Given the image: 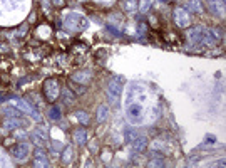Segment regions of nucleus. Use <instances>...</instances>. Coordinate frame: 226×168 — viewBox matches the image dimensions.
Segmentation results:
<instances>
[{
	"instance_id": "24",
	"label": "nucleus",
	"mask_w": 226,
	"mask_h": 168,
	"mask_svg": "<svg viewBox=\"0 0 226 168\" xmlns=\"http://www.w3.org/2000/svg\"><path fill=\"white\" fill-rule=\"evenodd\" d=\"M32 140H34V143H35V145H39V146H42V148L45 146V141H44V140H40L37 133H34V135H32Z\"/></svg>"
},
{
	"instance_id": "20",
	"label": "nucleus",
	"mask_w": 226,
	"mask_h": 168,
	"mask_svg": "<svg viewBox=\"0 0 226 168\" xmlns=\"http://www.w3.org/2000/svg\"><path fill=\"white\" fill-rule=\"evenodd\" d=\"M18 126H20V123H18L17 120H13V118H7V120H5V128H7V130L18 128Z\"/></svg>"
},
{
	"instance_id": "14",
	"label": "nucleus",
	"mask_w": 226,
	"mask_h": 168,
	"mask_svg": "<svg viewBox=\"0 0 226 168\" xmlns=\"http://www.w3.org/2000/svg\"><path fill=\"white\" fill-rule=\"evenodd\" d=\"M35 166H49V160L45 158L44 150H35V160H34Z\"/></svg>"
},
{
	"instance_id": "26",
	"label": "nucleus",
	"mask_w": 226,
	"mask_h": 168,
	"mask_svg": "<svg viewBox=\"0 0 226 168\" xmlns=\"http://www.w3.org/2000/svg\"><path fill=\"white\" fill-rule=\"evenodd\" d=\"M15 138H17V140H25L27 135H25L24 131H17V133H15Z\"/></svg>"
},
{
	"instance_id": "18",
	"label": "nucleus",
	"mask_w": 226,
	"mask_h": 168,
	"mask_svg": "<svg viewBox=\"0 0 226 168\" xmlns=\"http://www.w3.org/2000/svg\"><path fill=\"white\" fill-rule=\"evenodd\" d=\"M151 7H153V0H141V3H139V12H141V14H147Z\"/></svg>"
},
{
	"instance_id": "6",
	"label": "nucleus",
	"mask_w": 226,
	"mask_h": 168,
	"mask_svg": "<svg viewBox=\"0 0 226 168\" xmlns=\"http://www.w3.org/2000/svg\"><path fill=\"white\" fill-rule=\"evenodd\" d=\"M174 22L178 27H183V29H188L189 24H191V19H189V12L186 10L184 7H178L174 8Z\"/></svg>"
},
{
	"instance_id": "7",
	"label": "nucleus",
	"mask_w": 226,
	"mask_h": 168,
	"mask_svg": "<svg viewBox=\"0 0 226 168\" xmlns=\"http://www.w3.org/2000/svg\"><path fill=\"white\" fill-rule=\"evenodd\" d=\"M12 103H13V104H15L17 108H20L22 111H25L29 116H32V118H34V120H35V121H42V116L39 115V113H37L35 109H34V108H32L30 104H29L27 101H24V99H18V98H17V99H12Z\"/></svg>"
},
{
	"instance_id": "17",
	"label": "nucleus",
	"mask_w": 226,
	"mask_h": 168,
	"mask_svg": "<svg viewBox=\"0 0 226 168\" xmlns=\"http://www.w3.org/2000/svg\"><path fill=\"white\" fill-rule=\"evenodd\" d=\"M76 116H77V120H79V123H82L84 126L91 123V118H89V115H87L86 111H77V113H76Z\"/></svg>"
},
{
	"instance_id": "29",
	"label": "nucleus",
	"mask_w": 226,
	"mask_h": 168,
	"mask_svg": "<svg viewBox=\"0 0 226 168\" xmlns=\"http://www.w3.org/2000/svg\"><path fill=\"white\" fill-rule=\"evenodd\" d=\"M52 146H55V150H57V151H60V150H62V145H60L59 141H54V143H52Z\"/></svg>"
},
{
	"instance_id": "8",
	"label": "nucleus",
	"mask_w": 226,
	"mask_h": 168,
	"mask_svg": "<svg viewBox=\"0 0 226 168\" xmlns=\"http://www.w3.org/2000/svg\"><path fill=\"white\" fill-rule=\"evenodd\" d=\"M10 153L13 155V158H17V160H25L27 155H29V145L27 143H18V145L12 146Z\"/></svg>"
},
{
	"instance_id": "13",
	"label": "nucleus",
	"mask_w": 226,
	"mask_h": 168,
	"mask_svg": "<svg viewBox=\"0 0 226 168\" xmlns=\"http://www.w3.org/2000/svg\"><path fill=\"white\" fill-rule=\"evenodd\" d=\"M74 141H76V145H79V146H82V145H86V141H87V131L84 130V128H79V130H76L74 131Z\"/></svg>"
},
{
	"instance_id": "21",
	"label": "nucleus",
	"mask_w": 226,
	"mask_h": 168,
	"mask_svg": "<svg viewBox=\"0 0 226 168\" xmlns=\"http://www.w3.org/2000/svg\"><path fill=\"white\" fill-rule=\"evenodd\" d=\"M124 7H126L127 12H134L136 10V2H134V0H126Z\"/></svg>"
},
{
	"instance_id": "23",
	"label": "nucleus",
	"mask_w": 226,
	"mask_h": 168,
	"mask_svg": "<svg viewBox=\"0 0 226 168\" xmlns=\"http://www.w3.org/2000/svg\"><path fill=\"white\" fill-rule=\"evenodd\" d=\"M137 136V133H136V130L134 131H132L131 130V128H127V130H126V138H127V141H132V140H134V138Z\"/></svg>"
},
{
	"instance_id": "25",
	"label": "nucleus",
	"mask_w": 226,
	"mask_h": 168,
	"mask_svg": "<svg viewBox=\"0 0 226 168\" xmlns=\"http://www.w3.org/2000/svg\"><path fill=\"white\" fill-rule=\"evenodd\" d=\"M89 150H91L92 153H97V151H99V146H97V143H96V141L89 143Z\"/></svg>"
},
{
	"instance_id": "4",
	"label": "nucleus",
	"mask_w": 226,
	"mask_h": 168,
	"mask_svg": "<svg viewBox=\"0 0 226 168\" xmlns=\"http://www.w3.org/2000/svg\"><path fill=\"white\" fill-rule=\"evenodd\" d=\"M121 92H122V84L119 79H112L107 84V99L112 106H119L121 103Z\"/></svg>"
},
{
	"instance_id": "3",
	"label": "nucleus",
	"mask_w": 226,
	"mask_h": 168,
	"mask_svg": "<svg viewBox=\"0 0 226 168\" xmlns=\"http://www.w3.org/2000/svg\"><path fill=\"white\" fill-rule=\"evenodd\" d=\"M126 116L132 125H141L144 120V108L141 103H131L127 101V108H126Z\"/></svg>"
},
{
	"instance_id": "30",
	"label": "nucleus",
	"mask_w": 226,
	"mask_h": 168,
	"mask_svg": "<svg viewBox=\"0 0 226 168\" xmlns=\"http://www.w3.org/2000/svg\"><path fill=\"white\" fill-rule=\"evenodd\" d=\"M161 2H166V0H161Z\"/></svg>"
},
{
	"instance_id": "19",
	"label": "nucleus",
	"mask_w": 226,
	"mask_h": 168,
	"mask_svg": "<svg viewBox=\"0 0 226 168\" xmlns=\"http://www.w3.org/2000/svg\"><path fill=\"white\" fill-rule=\"evenodd\" d=\"M49 118L54 120V121H59L60 120V109H59L57 106H52L50 109H49Z\"/></svg>"
},
{
	"instance_id": "27",
	"label": "nucleus",
	"mask_w": 226,
	"mask_h": 168,
	"mask_svg": "<svg viewBox=\"0 0 226 168\" xmlns=\"http://www.w3.org/2000/svg\"><path fill=\"white\" fill-rule=\"evenodd\" d=\"M71 156H72V151H71V148H67L66 155H64V160H66V161H69V160H71Z\"/></svg>"
},
{
	"instance_id": "5",
	"label": "nucleus",
	"mask_w": 226,
	"mask_h": 168,
	"mask_svg": "<svg viewBox=\"0 0 226 168\" xmlns=\"http://www.w3.org/2000/svg\"><path fill=\"white\" fill-rule=\"evenodd\" d=\"M44 96H45L47 101H55L59 96H60V86H59V82L55 81V79H47L45 82H44Z\"/></svg>"
},
{
	"instance_id": "11",
	"label": "nucleus",
	"mask_w": 226,
	"mask_h": 168,
	"mask_svg": "<svg viewBox=\"0 0 226 168\" xmlns=\"http://www.w3.org/2000/svg\"><path fill=\"white\" fill-rule=\"evenodd\" d=\"M109 120V108L106 104H101L97 108V113H96V121L97 123H106Z\"/></svg>"
},
{
	"instance_id": "28",
	"label": "nucleus",
	"mask_w": 226,
	"mask_h": 168,
	"mask_svg": "<svg viewBox=\"0 0 226 168\" xmlns=\"http://www.w3.org/2000/svg\"><path fill=\"white\" fill-rule=\"evenodd\" d=\"M52 5H55V7H64V0H52Z\"/></svg>"
},
{
	"instance_id": "22",
	"label": "nucleus",
	"mask_w": 226,
	"mask_h": 168,
	"mask_svg": "<svg viewBox=\"0 0 226 168\" xmlns=\"http://www.w3.org/2000/svg\"><path fill=\"white\" fill-rule=\"evenodd\" d=\"M147 165L149 166H164V161H163V158H154V160H151Z\"/></svg>"
},
{
	"instance_id": "15",
	"label": "nucleus",
	"mask_w": 226,
	"mask_h": 168,
	"mask_svg": "<svg viewBox=\"0 0 226 168\" xmlns=\"http://www.w3.org/2000/svg\"><path fill=\"white\" fill-rule=\"evenodd\" d=\"M208 3H209L211 12L223 15V12H224V2H221V0H208Z\"/></svg>"
},
{
	"instance_id": "1",
	"label": "nucleus",
	"mask_w": 226,
	"mask_h": 168,
	"mask_svg": "<svg viewBox=\"0 0 226 168\" xmlns=\"http://www.w3.org/2000/svg\"><path fill=\"white\" fill-rule=\"evenodd\" d=\"M188 37L191 42H199L203 46H214L218 42V32L214 29H206L203 25L193 27L188 31Z\"/></svg>"
},
{
	"instance_id": "9",
	"label": "nucleus",
	"mask_w": 226,
	"mask_h": 168,
	"mask_svg": "<svg viewBox=\"0 0 226 168\" xmlns=\"http://www.w3.org/2000/svg\"><path fill=\"white\" fill-rule=\"evenodd\" d=\"M186 10L189 14H196V15H201L203 14V3H201V0H189L188 3H186Z\"/></svg>"
},
{
	"instance_id": "12",
	"label": "nucleus",
	"mask_w": 226,
	"mask_h": 168,
	"mask_svg": "<svg viewBox=\"0 0 226 168\" xmlns=\"http://www.w3.org/2000/svg\"><path fill=\"white\" fill-rule=\"evenodd\" d=\"M92 79V72L91 71H82V72H77L72 76V81L76 82H82V84H89Z\"/></svg>"
},
{
	"instance_id": "2",
	"label": "nucleus",
	"mask_w": 226,
	"mask_h": 168,
	"mask_svg": "<svg viewBox=\"0 0 226 168\" xmlns=\"http://www.w3.org/2000/svg\"><path fill=\"white\" fill-rule=\"evenodd\" d=\"M64 27L71 32H77V31H84L87 27V19L82 17L77 12H66L64 14Z\"/></svg>"
},
{
	"instance_id": "10",
	"label": "nucleus",
	"mask_w": 226,
	"mask_h": 168,
	"mask_svg": "<svg viewBox=\"0 0 226 168\" xmlns=\"http://www.w3.org/2000/svg\"><path fill=\"white\" fill-rule=\"evenodd\" d=\"M131 143H132V150L134 151H144L147 148V138L146 136H136Z\"/></svg>"
},
{
	"instance_id": "16",
	"label": "nucleus",
	"mask_w": 226,
	"mask_h": 168,
	"mask_svg": "<svg viewBox=\"0 0 226 168\" xmlns=\"http://www.w3.org/2000/svg\"><path fill=\"white\" fill-rule=\"evenodd\" d=\"M2 115L3 116H7V118H20L22 116V113L18 111V109H15V108H10V106H3L2 108Z\"/></svg>"
}]
</instances>
